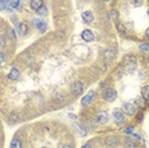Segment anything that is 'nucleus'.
<instances>
[{"label":"nucleus","mask_w":149,"mask_h":148,"mask_svg":"<svg viewBox=\"0 0 149 148\" xmlns=\"http://www.w3.org/2000/svg\"><path fill=\"white\" fill-rule=\"evenodd\" d=\"M17 120V112H13L10 115V121H15Z\"/></svg>","instance_id":"25"},{"label":"nucleus","mask_w":149,"mask_h":148,"mask_svg":"<svg viewBox=\"0 0 149 148\" xmlns=\"http://www.w3.org/2000/svg\"><path fill=\"white\" fill-rule=\"evenodd\" d=\"M133 1H134L135 6H140L141 4H143V0H133Z\"/></svg>","instance_id":"24"},{"label":"nucleus","mask_w":149,"mask_h":148,"mask_svg":"<svg viewBox=\"0 0 149 148\" xmlns=\"http://www.w3.org/2000/svg\"><path fill=\"white\" fill-rule=\"evenodd\" d=\"M124 111L127 114V115H135V112H136V107H135V105L131 103V102H125L124 103Z\"/></svg>","instance_id":"5"},{"label":"nucleus","mask_w":149,"mask_h":148,"mask_svg":"<svg viewBox=\"0 0 149 148\" xmlns=\"http://www.w3.org/2000/svg\"><path fill=\"white\" fill-rule=\"evenodd\" d=\"M8 78L12 79V80H17L19 78V70L15 69V68H13L10 72H9V74H8Z\"/></svg>","instance_id":"14"},{"label":"nucleus","mask_w":149,"mask_h":148,"mask_svg":"<svg viewBox=\"0 0 149 148\" xmlns=\"http://www.w3.org/2000/svg\"><path fill=\"white\" fill-rule=\"evenodd\" d=\"M144 98H141V97H138L136 100H135V103H139L138 106H140V107H144V105H145V102H144Z\"/></svg>","instance_id":"22"},{"label":"nucleus","mask_w":149,"mask_h":148,"mask_svg":"<svg viewBox=\"0 0 149 148\" xmlns=\"http://www.w3.org/2000/svg\"><path fill=\"white\" fill-rule=\"evenodd\" d=\"M124 64H125V66H126L127 72H131V70H134L135 66H136V59H135L134 55H129V56H126Z\"/></svg>","instance_id":"3"},{"label":"nucleus","mask_w":149,"mask_h":148,"mask_svg":"<svg viewBox=\"0 0 149 148\" xmlns=\"http://www.w3.org/2000/svg\"><path fill=\"white\" fill-rule=\"evenodd\" d=\"M82 18H83V21L86 22V23H91L94 19V15H93L92 12L87 10V12H83L82 13Z\"/></svg>","instance_id":"12"},{"label":"nucleus","mask_w":149,"mask_h":148,"mask_svg":"<svg viewBox=\"0 0 149 148\" xmlns=\"http://www.w3.org/2000/svg\"><path fill=\"white\" fill-rule=\"evenodd\" d=\"M37 14H38V15H46L47 14V8H46L45 5L41 6V8L37 10Z\"/></svg>","instance_id":"19"},{"label":"nucleus","mask_w":149,"mask_h":148,"mask_svg":"<svg viewBox=\"0 0 149 148\" xmlns=\"http://www.w3.org/2000/svg\"><path fill=\"white\" fill-rule=\"evenodd\" d=\"M112 59H113V52L110 51V50H107V51L104 52V60H106V63L111 61Z\"/></svg>","instance_id":"17"},{"label":"nucleus","mask_w":149,"mask_h":148,"mask_svg":"<svg viewBox=\"0 0 149 148\" xmlns=\"http://www.w3.org/2000/svg\"><path fill=\"white\" fill-rule=\"evenodd\" d=\"M82 148H93V147H92V144H91V143H86Z\"/></svg>","instance_id":"26"},{"label":"nucleus","mask_w":149,"mask_h":148,"mask_svg":"<svg viewBox=\"0 0 149 148\" xmlns=\"http://www.w3.org/2000/svg\"><path fill=\"white\" fill-rule=\"evenodd\" d=\"M17 31H18V33L21 36H26L27 33H28V26H27V23H24V22L19 23V24L17 26Z\"/></svg>","instance_id":"10"},{"label":"nucleus","mask_w":149,"mask_h":148,"mask_svg":"<svg viewBox=\"0 0 149 148\" xmlns=\"http://www.w3.org/2000/svg\"><path fill=\"white\" fill-rule=\"evenodd\" d=\"M117 143H118V139H117L116 135H108V137L106 138V144H107V146H110V147H116Z\"/></svg>","instance_id":"11"},{"label":"nucleus","mask_w":149,"mask_h":148,"mask_svg":"<svg viewBox=\"0 0 149 148\" xmlns=\"http://www.w3.org/2000/svg\"><path fill=\"white\" fill-rule=\"evenodd\" d=\"M93 96H94V92H93V91H91V92H88L87 95H86V96H84L83 98H82V101H80V105L84 106V107L88 106V105H89V103H91V101L93 100Z\"/></svg>","instance_id":"6"},{"label":"nucleus","mask_w":149,"mask_h":148,"mask_svg":"<svg viewBox=\"0 0 149 148\" xmlns=\"http://www.w3.org/2000/svg\"><path fill=\"white\" fill-rule=\"evenodd\" d=\"M141 97L145 101H149V86H145L141 88Z\"/></svg>","instance_id":"15"},{"label":"nucleus","mask_w":149,"mask_h":148,"mask_svg":"<svg viewBox=\"0 0 149 148\" xmlns=\"http://www.w3.org/2000/svg\"><path fill=\"white\" fill-rule=\"evenodd\" d=\"M139 49L141 50V51H145V52H149V43H141L140 46H139Z\"/></svg>","instance_id":"21"},{"label":"nucleus","mask_w":149,"mask_h":148,"mask_svg":"<svg viewBox=\"0 0 149 148\" xmlns=\"http://www.w3.org/2000/svg\"><path fill=\"white\" fill-rule=\"evenodd\" d=\"M82 38L87 42H91V41L94 40V33L91 31V29H84V31L82 32Z\"/></svg>","instance_id":"7"},{"label":"nucleus","mask_w":149,"mask_h":148,"mask_svg":"<svg viewBox=\"0 0 149 148\" xmlns=\"http://www.w3.org/2000/svg\"><path fill=\"white\" fill-rule=\"evenodd\" d=\"M96 121L98 124H101V125H103V124H106L108 121V115L106 111H101V112H98L96 115Z\"/></svg>","instance_id":"4"},{"label":"nucleus","mask_w":149,"mask_h":148,"mask_svg":"<svg viewBox=\"0 0 149 148\" xmlns=\"http://www.w3.org/2000/svg\"><path fill=\"white\" fill-rule=\"evenodd\" d=\"M10 6L13 9H19V8H21L19 0H10Z\"/></svg>","instance_id":"18"},{"label":"nucleus","mask_w":149,"mask_h":148,"mask_svg":"<svg viewBox=\"0 0 149 148\" xmlns=\"http://www.w3.org/2000/svg\"><path fill=\"white\" fill-rule=\"evenodd\" d=\"M63 148H73V147H72V146H69V144H66V146H64Z\"/></svg>","instance_id":"28"},{"label":"nucleus","mask_w":149,"mask_h":148,"mask_svg":"<svg viewBox=\"0 0 149 148\" xmlns=\"http://www.w3.org/2000/svg\"><path fill=\"white\" fill-rule=\"evenodd\" d=\"M10 148H22V142L19 139H13L10 143Z\"/></svg>","instance_id":"16"},{"label":"nucleus","mask_w":149,"mask_h":148,"mask_svg":"<svg viewBox=\"0 0 149 148\" xmlns=\"http://www.w3.org/2000/svg\"><path fill=\"white\" fill-rule=\"evenodd\" d=\"M112 117H113V121L117 126H121L125 124V115L121 110H113L112 111Z\"/></svg>","instance_id":"2"},{"label":"nucleus","mask_w":149,"mask_h":148,"mask_svg":"<svg viewBox=\"0 0 149 148\" xmlns=\"http://www.w3.org/2000/svg\"><path fill=\"white\" fill-rule=\"evenodd\" d=\"M103 1H110V0H103Z\"/></svg>","instance_id":"29"},{"label":"nucleus","mask_w":149,"mask_h":148,"mask_svg":"<svg viewBox=\"0 0 149 148\" xmlns=\"http://www.w3.org/2000/svg\"><path fill=\"white\" fill-rule=\"evenodd\" d=\"M116 97H117V93L113 88H106L102 92V98L104 101H107V102H113L116 100Z\"/></svg>","instance_id":"1"},{"label":"nucleus","mask_w":149,"mask_h":148,"mask_svg":"<svg viewBox=\"0 0 149 148\" xmlns=\"http://www.w3.org/2000/svg\"><path fill=\"white\" fill-rule=\"evenodd\" d=\"M83 88H84V87H83L82 83H80V82H75V83H74V84L72 86V88H70V89H72V92H73L75 96H79L80 93L83 92Z\"/></svg>","instance_id":"8"},{"label":"nucleus","mask_w":149,"mask_h":148,"mask_svg":"<svg viewBox=\"0 0 149 148\" xmlns=\"http://www.w3.org/2000/svg\"><path fill=\"white\" fill-rule=\"evenodd\" d=\"M125 147L126 148H135V143L133 142V140H130V139H126L125 140Z\"/></svg>","instance_id":"20"},{"label":"nucleus","mask_w":149,"mask_h":148,"mask_svg":"<svg viewBox=\"0 0 149 148\" xmlns=\"http://www.w3.org/2000/svg\"><path fill=\"white\" fill-rule=\"evenodd\" d=\"M148 14H149V9H148Z\"/></svg>","instance_id":"30"},{"label":"nucleus","mask_w":149,"mask_h":148,"mask_svg":"<svg viewBox=\"0 0 149 148\" xmlns=\"http://www.w3.org/2000/svg\"><path fill=\"white\" fill-rule=\"evenodd\" d=\"M145 36H147V37H149V27L147 28V31H145Z\"/></svg>","instance_id":"27"},{"label":"nucleus","mask_w":149,"mask_h":148,"mask_svg":"<svg viewBox=\"0 0 149 148\" xmlns=\"http://www.w3.org/2000/svg\"><path fill=\"white\" fill-rule=\"evenodd\" d=\"M41 6H43V0H31V8L33 10H38Z\"/></svg>","instance_id":"13"},{"label":"nucleus","mask_w":149,"mask_h":148,"mask_svg":"<svg viewBox=\"0 0 149 148\" xmlns=\"http://www.w3.org/2000/svg\"><path fill=\"white\" fill-rule=\"evenodd\" d=\"M42 148H46V147H42Z\"/></svg>","instance_id":"31"},{"label":"nucleus","mask_w":149,"mask_h":148,"mask_svg":"<svg viewBox=\"0 0 149 148\" xmlns=\"http://www.w3.org/2000/svg\"><path fill=\"white\" fill-rule=\"evenodd\" d=\"M33 23H35L36 28L40 31V33H45V32H46L47 26H46V23H45V22L40 21V19H35V21H33Z\"/></svg>","instance_id":"9"},{"label":"nucleus","mask_w":149,"mask_h":148,"mask_svg":"<svg viewBox=\"0 0 149 148\" xmlns=\"http://www.w3.org/2000/svg\"><path fill=\"white\" fill-rule=\"evenodd\" d=\"M125 133H126V134H133L134 133V128L133 126L126 128V129H125Z\"/></svg>","instance_id":"23"}]
</instances>
